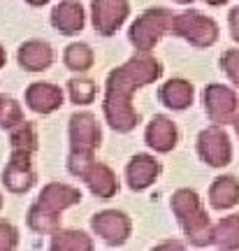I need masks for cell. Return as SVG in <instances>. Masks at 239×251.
Instances as JSON below:
<instances>
[{
	"label": "cell",
	"mask_w": 239,
	"mask_h": 251,
	"mask_svg": "<svg viewBox=\"0 0 239 251\" xmlns=\"http://www.w3.org/2000/svg\"><path fill=\"white\" fill-rule=\"evenodd\" d=\"M86 24L84 7L79 0H61L51 12V26L61 35H77Z\"/></svg>",
	"instance_id": "cell-14"
},
{
	"label": "cell",
	"mask_w": 239,
	"mask_h": 251,
	"mask_svg": "<svg viewBox=\"0 0 239 251\" xmlns=\"http://www.w3.org/2000/svg\"><path fill=\"white\" fill-rule=\"evenodd\" d=\"M26 107L33 109L35 114H53L58 107H63V89L51 81H35L26 89Z\"/></svg>",
	"instance_id": "cell-12"
},
{
	"label": "cell",
	"mask_w": 239,
	"mask_h": 251,
	"mask_svg": "<svg viewBox=\"0 0 239 251\" xmlns=\"http://www.w3.org/2000/svg\"><path fill=\"white\" fill-rule=\"evenodd\" d=\"M221 68H223V72H225V75H228V77L239 86V51L237 49H230V51L223 54Z\"/></svg>",
	"instance_id": "cell-27"
},
{
	"label": "cell",
	"mask_w": 239,
	"mask_h": 251,
	"mask_svg": "<svg viewBox=\"0 0 239 251\" xmlns=\"http://www.w3.org/2000/svg\"><path fill=\"white\" fill-rule=\"evenodd\" d=\"M68 93H70V100L74 105H91L96 100V84L91 79H70L68 81Z\"/></svg>",
	"instance_id": "cell-25"
},
{
	"label": "cell",
	"mask_w": 239,
	"mask_h": 251,
	"mask_svg": "<svg viewBox=\"0 0 239 251\" xmlns=\"http://www.w3.org/2000/svg\"><path fill=\"white\" fill-rule=\"evenodd\" d=\"M160 63L149 54H142L128 61L123 68H116L107 79L105 117L107 124L119 133L133 130L140 117L133 109V93L144 84H151L160 77Z\"/></svg>",
	"instance_id": "cell-1"
},
{
	"label": "cell",
	"mask_w": 239,
	"mask_h": 251,
	"mask_svg": "<svg viewBox=\"0 0 239 251\" xmlns=\"http://www.w3.org/2000/svg\"><path fill=\"white\" fill-rule=\"evenodd\" d=\"M77 202H81L79 188L70 186V184H61V181L47 184L28 209V228L37 235H53L61 228V214Z\"/></svg>",
	"instance_id": "cell-2"
},
{
	"label": "cell",
	"mask_w": 239,
	"mask_h": 251,
	"mask_svg": "<svg viewBox=\"0 0 239 251\" xmlns=\"http://www.w3.org/2000/svg\"><path fill=\"white\" fill-rule=\"evenodd\" d=\"M51 251H91L93 249V242L86 233L81 230H56L51 235V244H49Z\"/></svg>",
	"instance_id": "cell-20"
},
{
	"label": "cell",
	"mask_w": 239,
	"mask_h": 251,
	"mask_svg": "<svg viewBox=\"0 0 239 251\" xmlns=\"http://www.w3.org/2000/svg\"><path fill=\"white\" fill-rule=\"evenodd\" d=\"M209 202L216 209H228L239 202V181L235 177L223 175L212 184L209 188Z\"/></svg>",
	"instance_id": "cell-18"
},
{
	"label": "cell",
	"mask_w": 239,
	"mask_h": 251,
	"mask_svg": "<svg viewBox=\"0 0 239 251\" xmlns=\"http://www.w3.org/2000/svg\"><path fill=\"white\" fill-rule=\"evenodd\" d=\"M230 33L235 37V42H239V7L230 12Z\"/></svg>",
	"instance_id": "cell-28"
},
{
	"label": "cell",
	"mask_w": 239,
	"mask_h": 251,
	"mask_svg": "<svg viewBox=\"0 0 239 251\" xmlns=\"http://www.w3.org/2000/svg\"><path fill=\"white\" fill-rule=\"evenodd\" d=\"M100 144V128L91 112H77L70 117V156H68V170L70 175L79 177L84 168L93 163Z\"/></svg>",
	"instance_id": "cell-3"
},
{
	"label": "cell",
	"mask_w": 239,
	"mask_h": 251,
	"mask_svg": "<svg viewBox=\"0 0 239 251\" xmlns=\"http://www.w3.org/2000/svg\"><path fill=\"white\" fill-rule=\"evenodd\" d=\"M197 153L204 163H209L212 168H223L230 163L232 156V147H230V137L223 130L221 126H212L200 133L197 137Z\"/></svg>",
	"instance_id": "cell-8"
},
{
	"label": "cell",
	"mask_w": 239,
	"mask_h": 251,
	"mask_svg": "<svg viewBox=\"0 0 239 251\" xmlns=\"http://www.w3.org/2000/svg\"><path fill=\"white\" fill-rule=\"evenodd\" d=\"M93 28L100 35H114L128 19V0H93Z\"/></svg>",
	"instance_id": "cell-10"
},
{
	"label": "cell",
	"mask_w": 239,
	"mask_h": 251,
	"mask_svg": "<svg viewBox=\"0 0 239 251\" xmlns=\"http://www.w3.org/2000/svg\"><path fill=\"white\" fill-rule=\"evenodd\" d=\"M204 107L214 124L225 126L237 114V96H235V91L223 84H212L204 89Z\"/></svg>",
	"instance_id": "cell-9"
},
{
	"label": "cell",
	"mask_w": 239,
	"mask_h": 251,
	"mask_svg": "<svg viewBox=\"0 0 239 251\" xmlns=\"http://www.w3.org/2000/svg\"><path fill=\"white\" fill-rule=\"evenodd\" d=\"M24 121V109L14 98L2 96L0 93V128L2 130H12L17 124Z\"/></svg>",
	"instance_id": "cell-24"
},
{
	"label": "cell",
	"mask_w": 239,
	"mask_h": 251,
	"mask_svg": "<svg viewBox=\"0 0 239 251\" xmlns=\"http://www.w3.org/2000/svg\"><path fill=\"white\" fill-rule=\"evenodd\" d=\"M35 168H33V151L26 149H12L9 163L2 170V184L9 193H28L30 188L35 186Z\"/></svg>",
	"instance_id": "cell-7"
},
{
	"label": "cell",
	"mask_w": 239,
	"mask_h": 251,
	"mask_svg": "<svg viewBox=\"0 0 239 251\" xmlns=\"http://www.w3.org/2000/svg\"><path fill=\"white\" fill-rule=\"evenodd\" d=\"M177 126L174 121H169L167 117H158L151 119V124L146 126V144H149L153 151H169L174 144H177Z\"/></svg>",
	"instance_id": "cell-17"
},
{
	"label": "cell",
	"mask_w": 239,
	"mask_h": 251,
	"mask_svg": "<svg viewBox=\"0 0 239 251\" xmlns=\"http://www.w3.org/2000/svg\"><path fill=\"white\" fill-rule=\"evenodd\" d=\"M172 212L177 214L184 233L188 235V240L193 244L204 247V244L212 242L214 228L209 224V214L204 212V207L195 191H191V188L177 191L172 196Z\"/></svg>",
	"instance_id": "cell-4"
},
{
	"label": "cell",
	"mask_w": 239,
	"mask_h": 251,
	"mask_svg": "<svg viewBox=\"0 0 239 251\" xmlns=\"http://www.w3.org/2000/svg\"><path fill=\"white\" fill-rule=\"evenodd\" d=\"M9 133V144H12V149H26V151H37V130H35V124H30V121H21L17 124Z\"/></svg>",
	"instance_id": "cell-23"
},
{
	"label": "cell",
	"mask_w": 239,
	"mask_h": 251,
	"mask_svg": "<svg viewBox=\"0 0 239 251\" xmlns=\"http://www.w3.org/2000/svg\"><path fill=\"white\" fill-rule=\"evenodd\" d=\"M96 61V56H93V49L89 45H84V42H74L65 49V54H63V63H65V68H70L74 72H84L89 70L91 65Z\"/></svg>",
	"instance_id": "cell-22"
},
{
	"label": "cell",
	"mask_w": 239,
	"mask_h": 251,
	"mask_svg": "<svg viewBox=\"0 0 239 251\" xmlns=\"http://www.w3.org/2000/svg\"><path fill=\"white\" fill-rule=\"evenodd\" d=\"M177 2H193V0H177ZM204 2H209V5H223L228 0H204Z\"/></svg>",
	"instance_id": "cell-31"
},
{
	"label": "cell",
	"mask_w": 239,
	"mask_h": 251,
	"mask_svg": "<svg viewBox=\"0 0 239 251\" xmlns=\"http://www.w3.org/2000/svg\"><path fill=\"white\" fill-rule=\"evenodd\" d=\"M0 209H2V193H0Z\"/></svg>",
	"instance_id": "cell-33"
},
{
	"label": "cell",
	"mask_w": 239,
	"mask_h": 251,
	"mask_svg": "<svg viewBox=\"0 0 239 251\" xmlns=\"http://www.w3.org/2000/svg\"><path fill=\"white\" fill-rule=\"evenodd\" d=\"M160 100L169 109H186L193 102V86L186 79H169L160 89Z\"/></svg>",
	"instance_id": "cell-19"
},
{
	"label": "cell",
	"mask_w": 239,
	"mask_h": 251,
	"mask_svg": "<svg viewBox=\"0 0 239 251\" xmlns=\"http://www.w3.org/2000/svg\"><path fill=\"white\" fill-rule=\"evenodd\" d=\"M172 33L188 40L195 47H212L218 40V26L216 21L204 17L200 12H179L174 14Z\"/></svg>",
	"instance_id": "cell-6"
},
{
	"label": "cell",
	"mask_w": 239,
	"mask_h": 251,
	"mask_svg": "<svg viewBox=\"0 0 239 251\" xmlns=\"http://www.w3.org/2000/svg\"><path fill=\"white\" fill-rule=\"evenodd\" d=\"M91 226L102 240H105L109 247H119L128 240L130 235V219L123 214V212H116V209H105L91 219Z\"/></svg>",
	"instance_id": "cell-11"
},
{
	"label": "cell",
	"mask_w": 239,
	"mask_h": 251,
	"mask_svg": "<svg viewBox=\"0 0 239 251\" xmlns=\"http://www.w3.org/2000/svg\"><path fill=\"white\" fill-rule=\"evenodd\" d=\"M212 242L221 249H239V214L221 219L214 226Z\"/></svg>",
	"instance_id": "cell-21"
},
{
	"label": "cell",
	"mask_w": 239,
	"mask_h": 251,
	"mask_svg": "<svg viewBox=\"0 0 239 251\" xmlns=\"http://www.w3.org/2000/svg\"><path fill=\"white\" fill-rule=\"evenodd\" d=\"M172 26H174V12L163 7L146 9L142 17L130 26V42L135 45L137 51L149 54L160 37L172 30Z\"/></svg>",
	"instance_id": "cell-5"
},
{
	"label": "cell",
	"mask_w": 239,
	"mask_h": 251,
	"mask_svg": "<svg viewBox=\"0 0 239 251\" xmlns=\"http://www.w3.org/2000/svg\"><path fill=\"white\" fill-rule=\"evenodd\" d=\"M17 61L26 72H45L53 65L56 54H53V47L45 40H26L19 47Z\"/></svg>",
	"instance_id": "cell-13"
},
{
	"label": "cell",
	"mask_w": 239,
	"mask_h": 251,
	"mask_svg": "<svg viewBox=\"0 0 239 251\" xmlns=\"http://www.w3.org/2000/svg\"><path fill=\"white\" fill-rule=\"evenodd\" d=\"M19 247V230L14 226L0 219V251H12Z\"/></svg>",
	"instance_id": "cell-26"
},
{
	"label": "cell",
	"mask_w": 239,
	"mask_h": 251,
	"mask_svg": "<svg viewBox=\"0 0 239 251\" xmlns=\"http://www.w3.org/2000/svg\"><path fill=\"white\" fill-rule=\"evenodd\" d=\"M158 175L160 163L149 153H137L133 161L128 163V170H125V177H128V184H130L133 191H144L156 181Z\"/></svg>",
	"instance_id": "cell-16"
},
{
	"label": "cell",
	"mask_w": 239,
	"mask_h": 251,
	"mask_svg": "<svg viewBox=\"0 0 239 251\" xmlns=\"http://www.w3.org/2000/svg\"><path fill=\"white\" fill-rule=\"evenodd\" d=\"M79 179L86 181V186L91 188V193L97 198H102V200H109L112 196H116V191H119V181H116V175L109 168H107L105 163H89L84 172L79 175Z\"/></svg>",
	"instance_id": "cell-15"
},
{
	"label": "cell",
	"mask_w": 239,
	"mask_h": 251,
	"mask_svg": "<svg viewBox=\"0 0 239 251\" xmlns=\"http://www.w3.org/2000/svg\"><path fill=\"white\" fill-rule=\"evenodd\" d=\"M5 63H7V51H5V47L0 45V68H5Z\"/></svg>",
	"instance_id": "cell-29"
},
{
	"label": "cell",
	"mask_w": 239,
	"mask_h": 251,
	"mask_svg": "<svg viewBox=\"0 0 239 251\" xmlns=\"http://www.w3.org/2000/svg\"><path fill=\"white\" fill-rule=\"evenodd\" d=\"M235 128H237V135H239V117L235 119Z\"/></svg>",
	"instance_id": "cell-32"
},
{
	"label": "cell",
	"mask_w": 239,
	"mask_h": 251,
	"mask_svg": "<svg viewBox=\"0 0 239 251\" xmlns=\"http://www.w3.org/2000/svg\"><path fill=\"white\" fill-rule=\"evenodd\" d=\"M26 2L30 5V7H42V5H47L49 0H26Z\"/></svg>",
	"instance_id": "cell-30"
}]
</instances>
